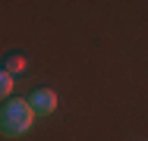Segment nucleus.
Wrapping results in <instances>:
<instances>
[{"label":"nucleus","instance_id":"nucleus-1","mask_svg":"<svg viewBox=\"0 0 148 141\" xmlns=\"http://www.w3.org/2000/svg\"><path fill=\"white\" fill-rule=\"evenodd\" d=\"M32 122H35V113H32L29 100H6L0 107V135H6V138L25 135Z\"/></svg>","mask_w":148,"mask_h":141},{"label":"nucleus","instance_id":"nucleus-2","mask_svg":"<svg viewBox=\"0 0 148 141\" xmlns=\"http://www.w3.org/2000/svg\"><path fill=\"white\" fill-rule=\"evenodd\" d=\"M29 107H32L35 116H51V113L57 110V94H54L51 88H38V91H32Z\"/></svg>","mask_w":148,"mask_h":141},{"label":"nucleus","instance_id":"nucleus-3","mask_svg":"<svg viewBox=\"0 0 148 141\" xmlns=\"http://www.w3.org/2000/svg\"><path fill=\"white\" fill-rule=\"evenodd\" d=\"M10 91H13V75L0 66V100H3V97H10Z\"/></svg>","mask_w":148,"mask_h":141},{"label":"nucleus","instance_id":"nucleus-4","mask_svg":"<svg viewBox=\"0 0 148 141\" xmlns=\"http://www.w3.org/2000/svg\"><path fill=\"white\" fill-rule=\"evenodd\" d=\"M25 66H29V63H25V56H10V60H6V66H3V69H6V72H10V75H16V72H22V69H25Z\"/></svg>","mask_w":148,"mask_h":141}]
</instances>
